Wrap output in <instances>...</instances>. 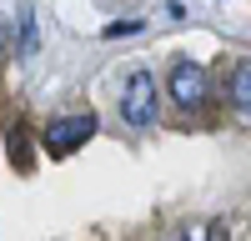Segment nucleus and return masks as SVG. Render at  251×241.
I'll return each instance as SVG.
<instances>
[{
	"instance_id": "obj_3",
	"label": "nucleus",
	"mask_w": 251,
	"mask_h": 241,
	"mask_svg": "<svg viewBox=\"0 0 251 241\" xmlns=\"http://www.w3.org/2000/svg\"><path fill=\"white\" fill-rule=\"evenodd\" d=\"M166 91L181 111H196V106H206V71L196 60H176L171 75H166Z\"/></svg>"
},
{
	"instance_id": "obj_8",
	"label": "nucleus",
	"mask_w": 251,
	"mask_h": 241,
	"mask_svg": "<svg viewBox=\"0 0 251 241\" xmlns=\"http://www.w3.org/2000/svg\"><path fill=\"white\" fill-rule=\"evenodd\" d=\"M186 241H206V231H196V226H191V231H186Z\"/></svg>"
},
{
	"instance_id": "obj_6",
	"label": "nucleus",
	"mask_w": 251,
	"mask_h": 241,
	"mask_svg": "<svg viewBox=\"0 0 251 241\" xmlns=\"http://www.w3.org/2000/svg\"><path fill=\"white\" fill-rule=\"evenodd\" d=\"M141 30V20H111V25H106V35L116 40V35H136Z\"/></svg>"
},
{
	"instance_id": "obj_4",
	"label": "nucleus",
	"mask_w": 251,
	"mask_h": 241,
	"mask_svg": "<svg viewBox=\"0 0 251 241\" xmlns=\"http://www.w3.org/2000/svg\"><path fill=\"white\" fill-rule=\"evenodd\" d=\"M40 50V20H35V10L25 5L20 10V35H15V55H35Z\"/></svg>"
},
{
	"instance_id": "obj_2",
	"label": "nucleus",
	"mask_w": 251,
	"mask_h": 241,
	"mask_svg": "<svg viewBox=\"0 0 251 241\" xmlns=\"http://www.w3.org/2000/svg\"><path fill=\"white\" fill-rule=\"evenodd\" d=\"M91 136H96V116H91V111H80V116H55L50 126H46V151H50V156H71V151L86 146Z\"/></svg>"
},
{
	"instance_id": "obj_1",
	"label": "nucleus",
	"mask_w": 251,
	"mask_h": 241,
	"mask_svg": "<svg viewBox=\"0 0 251 241\" xmlns=\"http://www.w3.org/2000/svg\"><path fill=\"white\" fill-rule=\"evenodd\" d=\"M156 96H161V86H156L151 71H131V75H126V86H121V116H126V126H136V131L151 126V120H156Z\"/></svg>"
},
{
	"instance_id": "obj_7",
	"label": "nucleus",
	"mask_w": 251,
	"mask_h": 241,
	"mask_svg": "<svg viewBox=\"0 0 251 241\" xmlns=\"http://www.w3.org/2000/svg\"><path fill=\"white\" fill-rule=\"evenodd\" d=\"M10 46H15V35H10V25H5V15H0V55H5Z\"/></svg>"
},
{
	"instance_id": "obj_5",
	"label": "nucleus",
	"mask_w": 251,
	"mask_h": 241,
	"mask_svg": "<svg viewBox=\"0 0 251 241\" xmlns=\"http://www.w3.org/2000/svg\"><path fill=\"white\" fill-rule=\"evenodd\" d=\"M231 100H236L241 116H251V60H241L231 71Z\"/></svg>"
}]
</instances>
